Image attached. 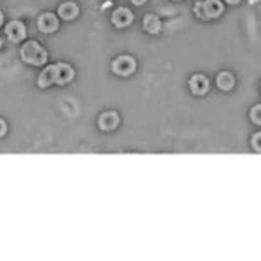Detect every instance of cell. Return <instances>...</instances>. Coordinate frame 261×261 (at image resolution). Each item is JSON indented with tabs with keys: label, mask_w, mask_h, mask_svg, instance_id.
Here are the masks:
<instances>
[{
	"label": "cell",
	"mask_w": 261,
	"mask_h": 261,
	"mask_svg": "<svg viewBox=\"0 0 261 261\" xmlns=\"http://www.w3.org/2000/svg\"><path fill=\"white\" fill-rule=\"evenodd\" d=\"M21 59L28 65H44L47 59V52L39 42H26L21 49Z\"/></svg>",
	"instance_id": "cell-1"
},
{
	"label": "cell",
	"mask_w": 261,
	"mask_h": 261,
	"mask_svg": "<svg viewBox=\"0 0 261 261\" xmlns=\"http://www.w3.org/2000/svg\"><path fill=\"white\" fill-rule=\"evenodd\" d=\"M223 13V4L219 0H206L195 4V14L202 20H211Z\"/></svg>",
	"instance_id": "cell-2"
},
{
	"label": "cell",
	"mask_w": 261,
	"mask_h": 261,
	"mask_svg": "<svg viewBox=\"0 0 261 261\" xmlns=\"http://www.w3.org/2000/svg\"><path fill=\"white\" fill-rule=\"evenodd\" d=\"M112 68L117 75L126 77V75H131L132 71L136 70V61L131 58V56H120V58H117L115 61H113Z\"/></svg>",
	"instance_id": "cell-3"
},
{
	"label": "cell",
	"mask_w": 261,
	"mask_h": 261,
	"mask_svg": "<svg viewBox=\"0 0 261 261\" xmlns=\"http://www.w3.org/2000/svg\"><path fill=\"white\" fill-rule=\"evenodd\" d=\"M54 68V82L59 85H65L73 78V68L66 63H58V65H52Z\"/></svg>",
	"instance_id": "cell-4"
},
{
	"label": "cell",
	"mask_w": 261,
	"mask_h": 261,
	"mask_svg": "<svg viewBox=\"0 0 261 261\" xmlns=\"http://www.w3.org/2000/svg\"><path fill=\"white\" fill-rule=\"evenodd\" d=\"M6 33H7V37L13 40V42H20V40L25 39L26 28H25V25H23V23L13 21V23H9V25L6 26Z\"/></svg>",
	"instance_id": "cell-5"
},
{
	"label": "cell",
	"mask_w": 261,
	"mask_h": 261,
	"mask_svg": "<svg viewBox=\"0 0 261 261\" xmlns=\"http://www.w3.org/2000/svg\"><path fill=\"white\" fill-rule=\"evenodd\" d=\"M112 21L115 26H119V28H124V26L131 25L132 21V13L129 9H126V7H120V9H117L115 13L112 14Z\"/></svg>",
	"instance_id": "cell-6"
},
{
	"label": "cell",
	"mask_w": 261,
	"mask_h": 261,
	"mask_svg": "<svg viewBox=\"0 0 261 261\" xmlns=\"http://www.w3.org/2000/svg\"><path fill=\"white\" fill-rule=\"evenodd\" d=\"M39 28L42 30L44 33H52L58 28V18L51 13H45L39 18Z\"/></svg>",
	"instance_id": "cell-7"
},
{
	"label": "cell",
	"mask_w": 261,
	"mask_h": 261,
	"mask_svg": "<svg viewBox=\"0 0 261 261\" xmlns=\"http://www.w3.org/2000/svg\"><path fill=\"white\" fill-rule=\"evenodd\" d=\"M117 124H119V115H117L115 112H105V113H101V117H100V127L103 131L115 129Z\"/></svg>",
	"instance_id": "cell-8"
},
{
	"label": "cell",
	"mask_w": 261,
	"mask_h": 261,
	"mask_svg": "<svg viewBox=\"0 0 261 261\" xmlns=\"http://www.w3.org/2000/svg\"><path fill=\"white\" fill-rule=\"evenodd\" d=\"M190 89L194 91L195 94H204L209 89V80H207L206 75H194L190 78Z\"/></svg>",
	"instance_id": "cell-9"
},
{
	"label": "cell",
	"mask_w": 261,
	"mask_h": 261,
	"mask_svg": "<svg viewBox=\"0 0 261 261\" xmlns=\"http://www.w3.org/2000/svg\"><path fill=\"white\" fill-rule=\"evenodd\" d=\"M58 14L63 18V20H73V18L78 14L77 4H73V2H65V4H61V6H59V9H58Z\"/></svg>",
	"instance_id": "cell-10"
},
{
	"label": "cell",
	"mask_w": 261,
	"mask_h": 261,
	"mask_svg": "<svg viewBox=\"0 0 261 261\" xmlns=\"http://www.w3.org/2000/svg\"><path fill=\"white\" fill-rule=\"evenodd\" d=\"M143 28L146 30L148 33H158L160 32V20H158L155 14H148V16L145 18V21H143Z\"/></svg>",
	"instance_id": "cell-11"
},
{
	"label": "cell",
	"mask_w": 261,
	"mask_h": 261,
	"mask_svg": "<svg viewBox=\"0 0 261 261\" xmlns=\"http://www.w3.org/2000/svg\"><path fill=\"white\" fill-rule=\"evenodd\" d=\"M218 87L219 89H223V91H228V89H232L233 84H235V78H233V75L232 73H228V71H223V73H219L218 75Z\"/></svg>",
	"instance_id": "cell-12"
},
{
	"label": "cell",
	"mask_w": 261,
	"mask_h": 261,
	"mask_svg": "<svg viewBox=\"0 0 261 261\" xmlns=\"http://www.w3.org/2000/svg\"><path fill=\"white\" fill-rule=\"evenodd\" d=\"M52 82H54V68L52 66H47L45 70L40 73V77H39V85L40 87H47V85H51Z\"/></svg>",
	"instance_id": "cell-13"
},
{
	"label": "cell",
	"mask_w": 261,
	"mask_h": 261,
	"mask_svg": "<svg viewBox=\"0 0 261 261\" xmlns=\"http://www.w3.org/2000/svg\"><path fill=\"white\" fill-rule=\"evenodd\" d=\"M251 119H252V122H254V124H259L261 122V107H259V105H256V107L252 108Z\"/></svg>",
	"instance_id": "cell-14"
},
{
	"label": "cell",
	"mask_w": 261,
	"mask_h": 261,
	"mask_svg": "<svg viewBox=\"0 0 261 261\" xmlns=\"http://www.w3.org/2000/svg\"><path fill=\"white\" fill-rule=\"evenodd\" d=\"M259 139H261V134L256 132V134L252 136V148H254V152H259Z\"/></svg>",
	"instance_id": "cell-15"
},
{
	"label": "cell",
	"mask_w": 261,
	"mask_h": 261,
	"mask_svg": "<svg viewBox=\"0 0 261 261\" xmlns=\"http://www.w3.org/2000/svg\"><path fill=\"white\" fill-rule=\"evenodd\" d=\"M6 129H7V126H6V122H4L2 119H0V138H2L4 134H6Z\"/></svg>",
	"instance_id": "cell-16"
},
{
	"label": "cell",
	"mask_w": 261,
	"mask_h": 261,
	"mask_svg": "<svg viewBox=\"0 0 261 261\" xmlns=\"http://www.w3.org/2000/svg\"><path fill=\"white\" fill-rule=\"evenodd\" d=\"M132 4H136V6H141V4H145L146 0H131Z\"/></svg>",
	"instance_id": "cell-17"
},
{
	"label": "cell",
	"mask_w": 261,
	"mask_h": 261,
	"mask_svg": "<svg viewBox=\"0 0 261 261\" xmlns=\"http://www.w3.org/2000/svg\"><path fill=\"white\" fill-rule=\"evenodd\" d=\"M226 2H228V4H237L239 0H226Z\"/></svg>",
	"instance_id": "cell-18"
},
{
	"label": "cell",
	"mask_w": 261,
	"mask_h": 261,
	"mask_svg": "<svg viewBox=\"0 0 261 261\" xmlns=\"http://www.w3.org/2000/svg\"><path fill=\"white\" fill-rule=\"evenodd\" d=\"M2 21H4V16H2V13H0V25H2Z\"/></svg>",
	"instance_id": "cell-19"
},
{
	"label": "cell",
	"mask_w": 261,
	"mask_h": 261,
	"mask_svg": "<svg viewBox=\"0 0 261 261\" xmlns=\"http://www.w3.org/2000/svg\"><path fill=\"white\" fill-rule=\"evenodd\" d=\"M0 45H2V42H0Z\"/></svg>",
	"instance_id": "cell-20"
}]
</instances>
